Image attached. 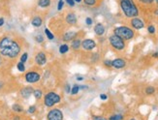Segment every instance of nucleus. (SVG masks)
Here are the masks:
<instances>
[{"label":"nucleus","mask_w":158,"mask_h":120,"mask_svg":"<svg viewBox=\"0 0 158 120\" xmlns=\"http://www.w3.org/2000/svg\"><path fill=\"white\" fill-rule=\"evenodd\" d=\"M93 118H94V120H108L107 118L103 117V116H94Z\"/></svg>","instance_id":"nucleus-38"},{"label":"nucleus","mask_w":158,"mask_h":120,"mask_svg":"<svg viewBox=\"0 0 158 120\" xmlns=\"http://www.w3.org/2000/svg\"><path fill=\"white\" fill-rule=\"evenodd\" d=\"M74 1L76 2V3H81V2L82 1V0H74Z\"/></svg>","instance_id":"nucleus-45"},{"label":"nucleus","mask_w":158,"mask_h":120,"mask_svg":"<svg viewBox=\"0 0 158 120\" xmlns=\"http://www.w3.org/2000/svg\"><path fill=\"white\" fill-rule=\"evenodd\" d=\"M104 65L107 67V68H111L112 67V60H110V59H106V60H104Z\"/></svg>","instance_id":"nucleus-33"},{"label":"nucleus","mask_w":158,"mask_h":120,"mask_svg":"<svg viewBox=\"0 0 158 120\" xmlns=\"http://www.w3.org/2000/svg\"><path fill=\"white\" fill-rule=\"evenodd\" d=\"M34 39H35L36 43H38V44L43 43L44 40H45V39H44V36H43L42 34H37L36 36H35V38H34Z\"/></svg>","instance_id":"nucleus-27"},{"label":"nucleus","mask_w":158,"mask_h":120,"mask_svg":"<svg viewBox=\"0 0 158 120\" xmlns=\"http://www.w3.org/2000/svg\"><path fill=\"white\" fill-rule=\"evenodd\" d=\"M84 80H85V77H81V76H80V77H77V81H84Z\"/></svg>","instance_id":"nucleus-42"},{"label":"nucleus","mask_w":158,"mask_h":120,"mask_svg":"<svg viewBox=\"0 0 158 120\" xmlns=\"http://www.w3.org/2000/svg\"><path fill=\"white\" fill-rule=\"evenodd\" d=\"M126 66V60L123 58H115L112 60V67L114 69H122Z\"/></svg>","instance_id":"nucleus-12"},{"label":"nucleus","mask_w":158,"mask_h":120,"mask_svg":"<svg viewBox=\"0 0 158 120\" xmlns=\"http://www.w3.org/2000/svg\"><path fill=\"white\" fill-rule=\"evenodd\" d=\"M47 119L48 120H63V114H62V111L58 109H52L48 112Z\"/></svg>","instance_id":"nucleus-7"},{"label":"nucleus","mask_w":158,"mask_h":120,"mask_svg":"<svg viewBox=\"0 0 158 120\" xmlns=\"http://www.w3.org/2000/svg\"><path fill=\"white\" fill-rule=\"evenodd\" d=\"M24 79L28 83H36L41 80V75L36 71H29L25 74Z\"/></svg>","instance_id":"nucleus-6"},{"label":"nucleus","mask_w":158,"mask_h":120,"mask_svg":"<svg viewBox=\"0 0 158 120\" xmlns=\"http://www.w3.org/2000/svg\"><path fill=\"white\" fill-rule=\"evenodd\" d=\"M2 64H3V57H2V55L0 54V67L2 66Z\"/></svg>","instance_id":"nucleus-41"},{"label":"nucleus","mask_w":158,"mask_h":120,"mask_svg":"<svg viewBox=\"0 0 158 120\" xmlns=\"http://www.w3.org/2000/svg\"><path fill=\"white\" fill-rule=\"evenodd\" d=\"M103 0H82L84 4L87 7H91V8H96L101 5Z\"/></svg>","instance_id":"nucleus-15"},{"label":"nucleus","mask_w":158,"mask_h":120,"mask_svg":"<svg viewBox=\"0 0 158 120\" xmlns=\"http://www.w3.org/2000/svg\"><path fill=\"white\" fill-rule=\"evenodd\" d=\"M105 31H106V28L103 23H97L94 26V32L97 36H102V35H104Z\"/></svg>","instance_id":"nucleus-16"},{"label":"nucleus","mask_w":158,"mask_h":120,"mask_svg":"<svg viewBox=\"0 0 158 120\" xmlns=\"http://www.w3.org/2000/svg\"><path fill=\"white\" fill-rule=\"evenodd\" d=\"M148 32L149 34H152V35L155 34V32H156L155 26L152 25V24H149V25L148 26Z\"/></svg>","instance_id":"nucleus-30"},{"label":"nucleus","mask_w":158,"mask_h":120,"mask_svg":"<svg viewBox=\"0 0 158 120\" xmlns=\"http://www.w3.org/2000/svg\"><path fill=\"white\" fill-rule=\"evenodd\" d=\"M33 91H34V89L31 86H25V87H23L22 90H20L19 93H20V96H22L23 98L27 99L33 94Z\"/></svg>","instance_id":"nucleus-13"},{"label":"nucleus","mask_w":158,"mask_h":120,"mask_svg":"<svg viewBox=\"0 0 158 120\" xmlns=\"http://www.w3.org/2000/svg\"><path fill=\"white\" fill-rule=\"evenodd\" d=\"M63 6H64L63 0H59L58 3H57V10H58V11H61V10L63 9Z\"/></svg>","instance_id":"nucleus-32"},{"label":"nucleus","mask_w":158,"mask_h":120,"mask_svg":"<svg viewBox=\"0 0 158 120\" xmlns=\"http://www.w3.org/2000/svg\"><path fill=\"white\" fill-rule=\"evenodd\" d=\"M100 99H101V100H103V101H106L107 99H108V96H107L106 94L103 93V94H101V95H100Z\"/></svg>","instance_id":"nucleus-37"},{"label":"nucleus","mask_w":158,"mask_h":120,"mask_svg":"<svg viewBox=\"0 0 158 120\" xmlns=\"http://www.w3.org/2000/svg\"><path fill=\"white\" fill-rule=\"evenodd\" d=\"M155 93V88L153 86H148L146 88V94L147 95H152Z\"/></svg>","instance_id":"nucleus-26"},{"label":"nucleus","mask_w":158,"mask_h":120,"mask_svg":"<svg viewBox=\"0 0 158 120\" xmlns=\"http://www.w3.org/2000/svg\"><path fill=\"white\" fill-rule=\"evenodd\" d=\"M31 24L34 26V27H40L41 25L43 24V19L41 18L40 16H35V17H33V19H31Z\"/></svg>","instance_id":"nucleus-18"},{"label":"nucleus","mask_w":158,"mask_h":120,"mask_svg":"<svg viewBox=\"0 0 158 120\" xmlns=\"http://www.w3.org/2000/svg\"><path fill=\"white\" fill-rule=\"evenodd\" d=\"M85 23H86V25H92V23H93V19H91V18H86L85 19Z\"/></svg>","instance_id":"nucleus-35"},{"label":"nucleus","mask_w":158,"mask_h":120,"mask_svg":"<svg viewBox=\"0 0 158 120\" xmlns=\"http://www.w3.org/2000/svg\"><path fill=\"white\" fill-rule=\"evenodd\" d=\"M65 91H66L67 93L71 92V87H70V85H69V84H67V85H66V87H65Z\"/></svg>","instance_id":"nucleus-39"},{"label":"nucleus","mask_w":158,"mask_h":120,"mask_svg":"<svg viewBox=\"0 0 158 120\" xmlns=\"http://www.w3.org/2000/svg\"><path fill=\"white\" fill-rule=\"evenodd\" d=\"M65 20L68 24L75 25L78 22V19H77L76 14H75L74 12H67L66 16H65Z\"/></svg>","instance_id":"nucleus-11"},{"label":"nucleus","mask_w":158,"mask_h":120,"mask_svg":"<svg viewBox=\"0 0 158 120\" xmlns=\"http://www.w3.org/2000/svg\"><path fill=\"white\" fill-rule=\"evenodd\" d=\"M134 1L138 3L139 6L143 7H152L155 4L154 0H134Z\"/></svg>","instance_id":"nucleus-17"},{"label":"nucleus","mask_w":158,"mask_h":120,"mask_svg":"<svg viewBox=\"0 0 158 120\" xmlns=\"http://www.w3.org/2000/svg\"><path fill=\"white\" fill-rule=\"evenodd\" d=\"M47 55L44 52H39L35 55V63L38 66H44L47 63Z\"/></svg>","instance_id":"nucleus-9"},{"label":"nucleus","mask_w":158,"mask_h":120,"mask_svg":"<svg viewBox=\"0 0 158 120\" xmlns=\"http://www.w3.org/2000/svg\"><path fill=\"white\" fill-rule=\"evenodd\" d=\"M154 3L158 6V0H154Z\"/></svg>","instance_id":"nucleus-46"},{"label":"nucleus","mask_w":158,"mask_h":120,"mask_svg":"<svg viewBox=\"0 0 158 120\" xmlns=\"http://www.w3.org/2000/svg\"><path fill=\"white\" fill-rule=\"evenodd\" d=\"M69 46H68L67 44H63V45H61L60 47H59V52L61 53V54H65V53H67L68 52V51H69Z\"/></svg>","instance_id":"nucleus-22"},{"label":"nucleus","mask_w":158,"mask_h":120,"mask_svg":"<svg viewBox=\"0 0 158 120\" xmlns=\"http://www.w3.org/2000/svg\"><path fill=\"white\" fill-rule=\"evenodd\" d=\"M130 120H136L135 118H131V119H130Z\"/></svg>","instance_id":"nucleus-48"},{"label":"nucleus","mask_w":158,"mask_h":120,"mask_svg":"<svg viewBox=\"0 0 158 120\" xmlns=\"http://www.w3.org/2000/svg\"><path fill=\"white\" fill-rule=\"evenodd\" d=\"M66 3H67L68 6H70L71 8H72V7L75 6V3H76V2H75L74 0H66Z\"/></svg>","instance_id":"nucleus-36"},{"label":"nucleus","mask_w":158,"mask_h":120,"mask_svg":"<svg viewBox=\"0 0 158 120\" xmlns=\"http://www.w3.org/2000/svg\"><path fill=\"white\" fill-rule=\"evenodd\" d=\"M45 34H46V36H47V38L49 39V40H53L54 39V36H53V34L51 32V30L49 29V28H46L45 29Z\"/></svg>","instance_id":"nucleus-25"},{"label":"nucleus","mask_w":158,"mask_h":120,"mask_svg":"<svg viewBox=\"0 0 158 120\" xmlns=\"http://www.w3.org/2000/svg\"><path fill=\"white\" fill-rule=\"evenodd\" d=\"M52 4V0H38L37 1V5L39 8L42 9H47L49 8Z\"/></svg>","instance_id":"nucleus-19"},{"label":"nucleus","mask_w":158,"mask_h":120,"mask_svg":"<svg viewBox=\"0 0 158 120\" xmlns=\"http://www.w3.org/2000/svg\"><path fill=\"white\" fill-rule=\"evenodd\" d=\"M152 56H153V57H155V58H158V52H154Z\"/></svg>","instance_id":"nucleus-44"},{"label":"nucleus","mask_w":158,"mask_h":120,"mask_svg":"<svg viewBox=\"0 0 158 120\" xmlns=\"http://www.w3.org/2000/svg\"><path fill=\"white\" fill-rule=\"evenodd\" d=\"M33 95L35 97L36 100H40V99L43 97V91L41 89H35L33 91Z\"/></svg>","instance_id":"nucleus-21"},{"label":"nucleus","mask_w":158,"mask_h":120,"mask_svg":"<svg viewBox=\"0 0 158 120\" xmlns=\"http://www.w3.org/2000/svg\"><path fill=\"white\" fill-rule=\"evenodd\" d=\"M154 15L158 17V7H157V8H156V9L154 10Z\"/></svg>","instance_id":"nucleus-43"},{"label":"nucleus","mask_w":158,"mask_h":120,"mask_svg":"<svg viewBox=\"0 0 158 120\" xmlns=\"http://www.w3.org/2000/svg\"><path fill=\"white\" fill-rule=\"evenodd\" d=\"M17 69L19 70V72H24L25 71V65H24V63L23 62H18V64H17Z\"/></svg>","instance_id":"nucleus-28"},{"label":"nucleus","mask_w":158,"mask_h":120,"mask_svg":"<svg viewBox=\"0 0 158 120\" xmlns=\"http://www.w3.org/2000/svg\"><path fill=\"white\" fill-rule=\"evenodd\" d=\"M60 102H61V96L56 92H53V91L48 92L44 97V104L48 108H52L54 105H56Z\"/></svg>","instance_id":"nucleus-5"},{"label":"nucleus","mask_w":158,"mask_h":120,"mask_svg":"<svg viewBox=\"0 0 158 120\" xmlns=\"http://www.w3.org/2000/svg\"><path fill=\"white\" fill-rule=\"evenodd\" d=\"M120 9L127 19H132L139 16V8L134 0H119Z\"/></svg>","instance_id":"nucleus-2"},{"label":"nucleus","mask_w":158,"mask_h":120,"mask_svg":"<svg viewBox=\"0 0 158 120\" xmlns=\"http://www.w3.org/2000/svg\"><path fill=\"white\" fill-rule=\"evenodd\" d=\"M81 48L85 51H92L96 48V43L92 39H85L81 41Z\"/></svg>","instance_id":"nucleus-10"},{"label":"nucleus","mask_w":158,"mask_h":120,"mask_svg":"<svg viewBox=\"0 0 158 120\" xmlns=\"http://www.w3.org/2000/svg\"><path fill=\"white\" fill-rule=\"evenodd\" d=\"M12 110L14 111H16V112H22V111H23V108L19 104H14L12 106Z\"/></svg>","instance_id":"nucleus-23"},{"label":"nucleus","mask_w":158,"mask_h":120,"mask_svg":"<svg viewBox=\"0 0 158 120\" xmlns=\"http://www.w3.org/2000/svg\"><path fill=\"white\" fill-rule=\"evenodd\" d=\"M72 43H71V48H73V49H75V51H78V49L81 47V39H79V38H75L74 40H72L71 41Z\"/></svg>","instance_id":"nucleus-20"},{"label":"nucleus","mask_w":158,"mask_h":120,"mask_svg":"<svg viewBox=\"0 0 158 120\" xmlns=\"http://www.w3.org/2000/svg\"><path fill=\"white\" fill-rule=\"evenodd\" d=\"M4 23H5V19H4V18H0V27L3 26Z\"/></svg>","instance_id":"nucleus-40"},{"label":"nucleus","mask_w":158,"mask_h":120,"mask_svg":"<svg viewBox=\"0 0 158 120\" xmlns=\"http://www.w3.org/2000/svg\"><path fill=\"white\" fill-rule=\"evenodd\" d=\"M79 91H80V85L79 84H75V85L71 88V94L72 95H76L79 93Z\"/></svg>","instance_id":"nucleus-24"},{"label":"nucleus","mask_w":158,"mask_h":120,"mask_svg":"<svg viewBox=\"0 0 158 120\" xmlns=\"http://www.w3.org/2000/svg\"><path fill=\"white\" fill-rule=\"evenodd\" d=\"M123 116L121 114H114L109 118V120H122Z\"/></svg>","instance_id":"nucleus-31"},{"label":"nucleus","mask_w":158,"mask_h":120,"mask_svg":"<svg viewBox=\"0 0 158 120\" xmlns=\"http://www.w3.org/2000/svg\"><path fill=\"white\" fill-rule=\"evenodd\" d=\"M114 34L118 35V37L123 39L124 41L132 40L135 37V31L131 27L128 26H118L114 29Z\"/></svg>","instance_id":"nucleus-3"},{"label":"nucleus","mask_w":158,"mask_h":120,"mask_svg":"<svg viewBox=\"0 0 158 120\" xmlns=\"http://www.w3.org/2000/svg\"><path fill=\"white\" fill-rule=\"evenodd\" d=\"M29 112V114H34V112L36 111V107L35 106H30V107L28 108V110H27Z\"/></svg>","instance_id":"nucleus-34"},{"label":"nucleus","mask_w":158,"mask_h":120,"mask_svg":"<svg viewBox=\"0 0 158 120\" xmlns=\"http://www.w3.org/2000/svg\"><path fill=\"white\" fill-rule=\"evenodd\" d=\"M22 44L11 36H4L0 40V54L3 58L15 59L22 52Z\"/></svg>","instance_id":"nucleus-1"},{"label":"nucleus","mask_w":158,"mask_h":120,"mask_svg":"<svg viewBox=\"0 0 158 120\" xmlns=\"http://www.w3.org/2000/svg\"><path fill=\"white\" fill-rule=\"evenodd\" d=\"M27 59H28V53H27V52H23L22 55H20L19 61L23 62V63H25L27 61Z\"/></svg>","instance_id":"nucleus-29"},{"label":"nucleus","mask_w":158,"mask_h":120,"mask_svg":"<svg viewBox=\"0 0 158 120\" xmlns=\"http://www.w3.org/2000/svg\"><path fill=\"white\" fill-rule=\"evenodd\" d=\"M109 42H110L111 47L118 52H121L126 48L125 41L123 39H121L120 37H118V35H115V34H112L111 36L109 37Z\"/></svg>","instance_id":"nucleus-4"},{"label":"nucleus","mask_w":158,"mask_h":120,"mask_svg":"<svg viewBox=\"0 0 158 120\" xmlns=\"http://www.w3.org/2000/svg\"><path fill=\"white\" fill-rule=\"evenodd\" d=\"M130 25L135 30H140V29H143V27H145V23H143V20L138 17L136 18H132L130 19Z\"/></svg>","instance_id":"nucleus-8"},{"label":"nucleus","mask_w":158,"mask_h":120,"mask_svg":"<svg viewBox=\"0 0 158 120\" xmlns=\"http://www.w3.org/2000/svg\"><path fill=\"white\" fill-rule=\"evenodd\" d=\"M77 35H78V32H76V31H67L63 34L62 40L65 42H70L76 38Z\"/></svg>","instance_id":"nucleus-14"},{"label":"nucleus","mask_w":158,"mask_h":120,"mask_svg":"<svg viewBox=\"0 0 158 120\" xmlns=\"http://www.w3.org/2000/svg\"><path fill=\"white\" fill-rule=\"evenodd\" d=\"M2 84H3L2 82H0V88H2V86H3V85H2Z\"/></svg>","instance_id":"nucleus-47"}]
</instances>
